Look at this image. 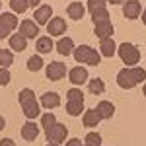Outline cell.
Returning <instances> with one entry per match:
<instances>
[{
  "mask_svg": "<svg viewBox=\"0 0 146 146\" xmlns=\"http://www.w3.org/2000/svg\"><path fill=\"white\" fill-rule=\"evenodd\" d=\"M20 105H22V111L27 119H35V117H41V105L35 98V92L31 88H23L18 96Z\"/></svg>",
  "mask_w": 146,
  "mask_h": 146,
  "instance_id": "1",
  "label": "cell"
},
{
  "mask_svg": "<svg viewBox=\"0 0 146 146\" xmlns=\"http://www.w3.org/2000/svg\"><path fill=\"white\" fill-rule=\"evenodd\" d=\"M117 55L121 56V60L125 62V66H138V60H140V51L136 49L133 43H121Z\"/></svg>",
  "mask_w": 146,
  "mask_h": 146,
  "instance_id": "2",
  "label": "cell"
},
{
  "mask_svg": "<svg viewBox=\"0 0 146 146\" xmlns=\"http://www.w3.org/2000/svg\"><path fill=\"white\" fill-rule=\"evenodd\" d=\"M45 136H47V140H49V142H55V144H62V142L66 140V136H68V129H66V125L56 123L53 129L45 131Z\"/></svg>",
  "mask_w": 146,
  "mask_h": 146,
  "instance_id": "3",
  "label": "cell"
},
{
  "mask_svg": "<svg viewBox=\"0 0 146 146\" xmlns=\"http://www.w3.org/2000/svg\"><path fill=\"white\" fill-rule=\"evenodd\" d=\"M45 74H47V78L51 80V82H56V80H60V78L66 76V64H64V62H58V60H53V62L47 64Z\"/></svg>",
  "mask_w": 146,
  "mask_h": 146,
  "instance_id": "4",
  "label": "cell"
},
{
  "mask_svg": "<svg viewBox=\"0 0 146 146\" xmlns=\"http://www.w3.org/2000/svg\"><path fill=\"white\" fill-rule=\"evenodd\" d=\"M123 16L127 20H136L142 16V6L138 0H127L123 4Z\"/></svg>",
  "mask_w": 146,
  "mask_h": 146,
  "instance_id": "5",
  "label": "cell"
},
{
  "mask_svg": "<svg viewBox=\"0 0 146 146\" xmlns=\"http://www.w3.org/2000/svg\"><path fill=\"white\" fill-rule=\"evenodd\" d=\"M51 18H53V6L43 4V6H39V8H35V12H33V22L37 23V25L49 23V22H51Z\"/></svg>",
  "mask_w": 146,
  "mask_h": 146,
  "instance_id": "6",
  "label": "cell"
},
{
  "mask_svg": "<svg viewBox=\"0 0 146 146\" xmlns=\"http://www.w3.org/2000/svg\"><path fill=\"white\" fill-rule=\"evenodd\" d=\"M20 33H22L25 39L37 37V35H39V25H37L33 20H22V22H20Z\"/></svg>",
  "mask_w": 146,
  "mask_h": 146,
  "instance_id": "7",
  "label": "cell"
},
{
  "mask_svg": "<svg viewBox=\"0 0 146 146\" xmlns=\"http://www.w3.org/2000/svg\"><path fill=\"white\" fill-rule=\"evenodd\" d=\"M68 78H70V82H72V84H76V88H78L80 84H86V80H88V70L78 64V66L70 68Z\"/></svg>",
  "mask_w": 146,
  "mask_h": 146,
  "instance_id": "8",
  "label": "cell"
},
{
  "mask_svg": "<svg viewBox=\"0 0 146 146\" xmlns=\"http://www.w3.org/2000/svg\"><path fill=\"white\" fill-rule=\"evenodd\" d=\"M47 29H49V35H53V37H58V35H62L66 31V22L62 20V18H51V22L47 23Z\"/></svg>",
  "mask_w": 146,
  "mask_h": 146,
  "instance_id": "9",
  "label": "cell"
},
{
  "mask_svg": "<svg viewBox=\"0 0 146 146\" xmlns=\"http://www.w3.org/2000/svg\"><path fill=\"white\" fill-rule=\"evenodd\" d=\"M117 84H119L123 90L135 88V80L131 76V70H129V68H121V70H119V74H117Z\"/></svg>",
  "mask_w": 146,
  "mask_h": 146,
  "instance_id": "10",
  "label": "cell"
},
{
  "mask_svg": "<svg viewBox=\"0 0 146 146\" xmlns=\"http://www.w3.org/2000/svg\"><path fill=\"white\" fill-rule=\"evenodd\" d=\"M58 103H60V98L56 92H45L39 101V105H43L45 109H55V107H58Z\"/></svg>",
  "mask_w": 146,
  "mask_h": 146,
  "instance_id": "11",
  "label": "cell"
},
{
  "mask_svg": "<svg viewBox=\"0 0 146 146\" xmlns=\"http://www.w3.org/2000/svg\"><path fill=\"white\" fill-rule=\"evenodd\" d=\"M113 25L111 22L107 20V22H101V23H96L94 25V33H96V37H100V41L101 39H107V37H111L113 35Z\"/></svg>",
  "mask_w": 146,
  "mask_h": 146,
  "instance_id": "12",
  "label": "cell"
},
{
  "mask_svg": "<svg viewBox=\"0 0 146 146\" xmlns=\"http://www.w3.org/2000/svg\"><path fill=\"white\" fill-rule=\"evenodd\" d=\"M8 43H10V49H12V51L22 53L23 49L27 47V39H25V37L18 31V33H12L10 37H8Z\"/></svg>",
  "mask_w": 146,
  "mask_h": 146,
  "instance_id": "13",
  "label": "cell"
},
{
  "mask_svg": "<svg viewBox=\"0 0 146 146\" xmlns=\"http://www.w3.org/2000/svg\"><path fill=\"white\" fill-rule=\"evenodd\" d=\"M37 136H39V127H37L33 121H27V123L22 127V138L27 140V142H31Z\"/></svg>",
  "mask_w": 146,
  "mask_h": 146,
  "instance_id": "14",
  "label": "cell"
},
{
  "mask_svg": "<svg viewBox=\"0 0 146 146\" xmlns=\"http://www.w3.org/2000/svg\"><path fill=\"white\" fill-rule=\"evenodd\" d=\"M0 23H2L4 27H8L12 33H14V29H16V27H20V20L16 18V14H14L12 10L0 14Z\"/></svg>",
  "mask_w": 146,
  "mask_h": 146,
  "instance_id": "15",
  "label": "cell"
},
{
  "mask_svg": "<svg viewBox=\"0 0 146 146\" xmlns=\"http://www.w3.org/2000/svg\"><path fill=\"white\" fill-rule=\"evenodd\" d=\"M100 121H101V117H100V113L96 111V109H86L84 115H82V123H84L86 129H92V127L100 125Z\"/></svg>",
  "mask_w": 146,
  "mask_h": 146,
  "instance_id": "16",
  "label": "cell"
},
{
  "mask_svg": "<svg viewBox=\"0 0 146 146\" xmlns=\"http://www.w3.org/2000/svg\"><path fill=\"white\" fill-rule=\"evenodd\" d=\"M66 14H68V18H72V20H82L84 14H86V6L82 2H70L66 8Z\"/></svg>",
  "mask_w": 146,
  "mask_h": 146,
  "instance_id": "17",
  "label": "cell"
},
{
  "mask_svg": "<svg viewBox=\"0 0 146 146\" xmlns=\"http://www.w3.org/2000/svg\"><path fill=\"white\" fill-rule=\"evenodd\" d=\"M96 111L100 113L101 119H111L113 115H115V105H113L111 101H100L98 107H96Z\"/></svg>",
  "mask_w": 146,
  "mask_h": 146,
  "instance_id": "18",
  "label": "cell"
},
{
  "mask_svg": "<svg viewBox=\"0 0 146 146\" xmlns=\"http://www.w3.org/2000/svg\"><path fill=\"white\" fill-rule=\"evenodd\" d=\"M56 51L60 53V55H72L74 53V41H72V37H62V39H58V43H56Z\"/></svg>",
  "mask_w": 146,
  "mask_h": 146,
  "instance_id": "19",
  "label": "cell"
},
{
  "mask_svg": "<svg viewBox=\"0 0 146 146\" xmlns=\"http://www.w3.org/2000/svg\"><path fill=\"white\" fill-rule=\"evenodd\" d=\"M115 51H117V45H115V41H113L111 37L101 39V41H100V53L103 56H113V55H115Z\"/></svg>",
  "mask_w": 146,
  "mask_h": 146,
  "instance_id": "20",
  "label": "cell"
},
{
  "mask_svg": "<svg viewBox=\"0 0 146 146\" xmlns=\"http://www.w3.org/2000/svg\"><path fill=\"white\" fill-rule=\"evenodd\" d=\"M37 53H51L53 51V39L51 37H37V43H35Z\"/></svg>",
  "mask_w": 146,
  "mask_h": 146,
  "instance_id": "21",
  "label": "cell"
},
{
  "mask_svg": "<svg viewBox=\"0 0 146 146\" xmlns=\"http://www.w3.org/2000/svg\"><path fill=\"white\" fill-rule=\"evenodd\" d=\"M88 90H90L92 96H101L105 92V82L101 78H92L90 84H88Z\"/></svg>",
  "mask_w": 146,
  "mask_h": 146,
  "instance_id": "22",
  "label": "cell"
},
{
  "mask_svg": "<svg viewBox=\"0 0 146 146\" xmlns=\"http://www.w3.org/2000/svg\"><path fill=\"white\" fill-rule=\"evenodd\" d=\"M90 51H92L90 45H78L76 49H74V53H72V55H74V60H76V62H86Z\"/></svg>",
  "mask_w": 146,
  "mask_h": 146,
  "instance_id": "23",
  "label": "cell"
},
{
  "mask_svg": "<svg viewBox=\"0 0 146 146\" xmlns=\"http://www.w3.org/2000/svg\"><path fill=\"white\" fill-rule=\"evenodd\" d=\"M14 62V53L10 49H0V68H8Z\"/></svg>",
  "mask_w": 146,
  "mask_h": 146,
  "instance_id": "24",
  "label": "cell"
},
{
  "mask_svg": "<svg viewBox=\"0 0 146 146\" xmlns=\"http://www.w3.org/2000/svg\"><path fill=\"white\" fill-rule=\"evenodd\" d=\"M41 68H43V58H41V55H33V56L27 58V70L29 72H37Z\"/></svg>",
  "mask_w": 146,
  "mask_h": 146,
  "instance_id": "25",
  "label": "cell"
},
{
  "mask_svg": "<svg viewBox=\"0 0 146 146\" xmlns=\"http://www.w3.org/2000/svg\"><path fill=\"white\" fill-rule=\"evenodd\" d=\"M129 70H131V76H133V80H135V84H142V82H146V70L144 68L131 66Z\"/></svg>",
  "mask_w": 146,
  "mask_h": 146,
  "instance_id": "26",
  "label": "cell"
},
{
  "mask_svg": "<svg viewBox=\"0 0 146 146\" xmlns=\"http://www.w3.org/2000/svg\"><path fill=\"white\" fill-rule=\"evenodd\" d=\"M66 113L72 115V117L84 113V101H68L66 103Z\"/></svg>",
  "mask_w": 146,
  "mask_h": 146,
  "instance_id": "27",
  "label": "cell"
},
{
  "mask_svg": "<svg viewBox=\"0 0 146 146\" xmlns=\"http://www.w3.org/2000/svg\"><path fill=\"white\" fill-rule=\"evenodd\" d=\"M56 123H58V121H56V117L53 113H43V115H41V127H43V131L53 129Z\"/></svg>",
  "mask_w": 146,
  "mask_h": 146,
  "instance_id": "28",
  "label": "cell"
},
{
  "mask_svg": "<svg viewBox=\"0 0 146 146\" xmlns=\"http://www.w3.org/2000/svg\"><path fill=\"white\" fill-rule=\"evenodd\" d=\"M109 20V12L107 8H101V10L92 12V22L94 23H101V22H107Z\"/></svg>",
  "mask_w": 146,
  "mask_h": 146,
  "instance_id": "29",
  "label": "cell"
},
{
  "mask_svg": "<svg viewBox=\"0 0 146 146\" xmlns=\"http://www.w3.org/2000/svg\"><path fill=\"white\" fill-rule=\"evenodd\" d=\"M10 6H12V12L14 14H23V12L29 8L25 0H10Z\"/></svg>",
  "mask_w": 146,
  "mask_h": 146,
  "instance_id": "30",
  "label": "cell"
},
{
  "mask_svg": "<svg viewBox=\"0 0 146 146\" xmlns=\"http://www.w3.org/2000/svg\"><path fill=\"white\" fill-rule=\"evenodd\" d=\"M66 98H68V101H84V92L74 86V88H70L66 92Z\"/></svg>",
  "mask_w": 146,
  "mask_h": 146,
  "instance_id": "31",
  "label": "cell"
},
{
  "mask_svg": "<svg viewBox=\"0 0 146 146\" xmlns=\"http://www.w3.org/2000/svg\"><path fill=\"white\" fill-rule=\"evenodd\" d=\"M100 62H101V53H100V51H96V49H92L90 55H88L86 64H90V66H98Z\"/></svg>",
  "mask_w": 146,
  "mask_h": 146,
  "instance_id": "32",
  "label": "cell"
},
{
  "mask_svg": "<svg viewBox=\"0 0 146 146\" xmlns=\"http://www.w3.org/2000/svg\"><path fill=\"white\" fill-rule=\"evenodd\" d=\"M86 146H101V135L100 133H88L86 135Z\"/></svg>",
  "mask_w": 146,
  "mask_h": 146,
  "instance_id": "33",
  "label": "cell"
},
{
  "mask_svg": "<svg viewBox=\"0 0 146 146\" xmlns=\"http://www.w3.org/2000/svg\"><path fill=\"white\" fill-rule=\"evenodd\" d=\"M88 8H90V14L96 10H101V8H105V0H88V4H86Z\"/></svg>",
  "mask_w": 146,
  "mask_h": 146,
  "instance_id": "34",
  "label": "cell"
},
{
  "mask_svg": "<svg viewBox=\"0 0 146 146\" xmlns=\"http://www.w3.org/2000/svg\"><path fill=\"white\" fill-rule=\"evenodd\" d=\"M12 80V74L8 68H0V86H6V84H10Z\"/></svg>",
  "mask_w": 146,
  "mask_h": 146,
  "instance_id": "35",
  "label": "cell"
},
{
  "mask_svg": "<svg viewBox=\"0 0 146 146\" xmlns=\"http://www.w3.org/2000/svg\"><path fill=\"white\" fill-rule=\"evenodd\" d=\"M10 35H12V31L8 29V27H4V25L0 23V39H8Z\"/></svg>",
  "mask_w": 146,
  "mask_h": 146,
  "instance_id": "36",
  "label": "cell"
},
{
  "mask_svg": "<svg viewBox=\"0 0 146 146\" xmlns=\"http://www.w3.org/2000/svg\"><path fill=\"white\" fill-rule=\"evenodd\" d=\"M66 146H84V142L80 138H70V140H66Z\"/></svg>",
  "mask_w": 146,
  "mask_h": 146,
  "instance_id": "37",
  "label": "cell"
},
{
  "mask_svg": "<svg viewBox=\"0 0 146 146\" xmlns=\"http://www.w3.org/2000/svg\"><path fill=\"white\" fill-rule=\"evenodd\" d=\"M0 146H16V142H14L12 138H2V140H0Z\"/></svg>",
  "mask_w": 146,
  "mask_h": 146,
  "instance_id": "38",
  "label": "cell"
},
{
  "mask_svg": "<svg viewBox=\"0 0 146 146\" xmlns=\"http://www.w3.org/2000/svg\"><path fill=\"white\" fill-rule=\"evenodd\" d=\"M25 2H27V6H29V8H31V6H39V4H41V0H25Z\"/></svg>",
  "mask_w": 146,
  "mask_h": 146,
  "instance_id": "39",
  "label": "cell"
},
{
  "mask_svg": "<svg viewBox=\"0 0 146 146\" xmlns=\"http://www.w3.org/2000/svg\"><path fill=\"white\" fill-rule=\"evenodd\" d=\"M4 127H6V121H4V117L0 115V131H4Z\"/></svg>",
  "mask_w": 146,
  "mask_h": 146,
  "instance_id": "40",
  "label": "cell"
},
{
  "mask_svg": "<svg viewBox=\"0 0 146 146\" xmlns=\"http://www.w3.org/2000/svg\"><path fill=\"white\" fill-rule=\"evenodd\" d=\"M109 4H121V2H125V0H107Z\"/></svg>",
  "mask_w": 146,
  "mask_h": 146,
  "instance_id": "41",
  "label": "cell"
},
{
  "mask_svg": "<svg viewBox=\"0 0 146 146\" xmlns=\"http://www.w3.org/2000/svg\"><path fill=\"white\" fill-rule=\"evenodd\" d=\"M142 23H144V25H146V10L142 12Z\"/></svg>",
  "mask_w": 146,
  "mask_h": 146,
  "instance_id": "42",
  "label": "cell"
},
{
  "mask_svg": "<svg viewBox=\"0 0 146 146\" xmlns=\"http://www.w3.org/2000/svg\"><path fill=\"white\" fill-rule=\"evenodd\" d=\"M47 146H60V144H55V142H49Z\"/></svg>",
  "mask_w": 146,
  "mask_h": 146,
  "instance_id": "43",
  "label": "cell"
},
{
  "mask_svg": "<svg viewBox=\"0 0 146 146\" xmlns=\"http://www.w3.org/2000/svg\"><path fill=\"white\" fill-rule=\"evenodd\" d=\"M142 94H144V96H146V84H144V88H142Z\"/></svg>",
  "mask_w": 146,
  "mask_h": 146,
  "instance_id": "44",
  "label": "cell"
},
{
  "mask_svg": "<svg viewBox=\"0 0 146 146\" xmlns=\"http://www.w3.org/2000/svg\"><path fill=\"white\" fill-rule=\"evenodd\" d=\"M0 8H2V2H0Z\"/></svg>",
  "mask_w": 146,
  "mask_h": 146,
  "instance_id": "45",
  "label": "cell"
},
{
  "mask_svg": "<svg viewBox=\"0 0 146 146\" xmlns=\"http://www.w3.org/2000/svg\"><path fill=\"white\" fill-rule=\"evenodd\" d=\"M84 146H86V144H84Z\"/></svg>",
  "mask_w": 146,
  "mask_h": 146,
  "instance_id": "46",
  "label": "cell"
}]
</instances>
